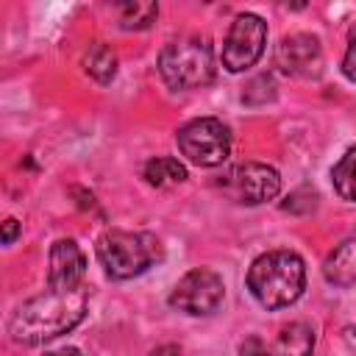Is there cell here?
<instances>
[{
    "instance_id": "52a82bcc",
    "label": "cell",
    "mask_w": 356,
    "mask_h": 356,
    "mask_svg": "<svg viewBox=\"0 0 356 356\" xmlns=\"http://www.w3.org/2000/svg\"><path fill=\"white\" fill-rule=\"evenodd\" d=\"M222 295H225L222 278L209 267H195L170 292V306L200 317V314L217 312V306L222 303Z\"/></svg>"
},
{
    "instance_id": "ffe728a7",
    "label": "cell",
    "mask_w": 356,
    "mask_h": 356,
    "mask_svg": "<svg viewBox=\"0 0 356 356\" xmlns=\"http://www.w3.org/2000/svg\"><path fill=\"white\" fill-rule=\"evenodd\" d=\"M17 234H19V222H17L14 217H8V220L3 222V245H11V242L17 239Z\"/></svg>"
},
{
    "instance_id": "2e32d148",
    "label": "cell",
    "mask_w": 356,
    "mask_h": 356,
    "mask_svg": "<svg viewBox=\"0 0 356 356\" xmlns=\"http://www.w3.org/2000/svg\"><path fill=\"white\" fill-rule=\"evenodd\" d=\"M114 11H117L120 28H125V31H142V28H147L156 19L159 6L156 3H139V0L131 3L128 0V3H117Z\"/></svg>"
},
{
    "instance_id": "8992f818",
    "label": "cell",
    "mask_w": 356,
    "mask_h": 356,
    "mask_svg": "<svg viewBox=\"0 0 356 356\" xmlns=\"http://www.w3.org/2000/svg\"><path fill=\"white\" fill-rule=\"evenodd\" d=\"M264 44H267V22L259 14H250V11L239 14L231 22L228 36L222 42V67L228 72L250 70L261 58Z\"/></svg>"
},
{
    "instance_id": "4fadbf2b",
    "label": "cell",
    "mask_w": 356,
    "mask_h": 356,
    "mask_svg": "<svg viewBox=\"0 0 356 356\" xmlns=\"http://www.w3.org/2000/svg\"><path fill=\"white\" fill-rule=\"evenodd\" d=\"M81 67L97 83H111L117 75V53L103 42H92L81 56Z\"/></svg>"
},
{
    "instance_id": "44dd1931",
    "label": "cell",
    "mask_w": 356,
    "mask_h": 356,
    "mask_svg": "<svg viewBox=\"0 0 356 356\" xmlns=\"http://www.w3.org/2000/svg\"><path fill=\"white\" fill-rule=\"evenodd\" d=\"M345 345H348V350L356 356V325H348V328H345Z\"/></svg>"
},
{
    "instance_id": "5b68a950",
    "label": "cell",
    "mask_w": 356,
    "mask_h": 356,
    "mask_svg": "<svg viewBox=\"0 0 356 356\" xmlns=\"http://www.w3.org/2000/svg\"><path fill=\"white\" fill-rule=\"evenodd\" d=\"M178 150L197 167H217L231 153V131L217 117H197L189 120L175 134Z\"/></svg>"
},
{
    "instance_id": "277c9868",
    "label": "cell",
    "mask_w": 356,
    "mask_h": 356,
    "mask_svg": "<svg viewBox=\"0 0 356 356\" xmlns=\"http://www.w3.org/2000/svg\"><path fill=\"white\" fill-rule=\"evenodd\" d=\"M159 75L161 81L175 89H200L214 81V50L209 39L200 36H184L172 39L159 53Z\"/></svg>"
},
{
    "instance_id": "ac0fdd59",
    "label": "cell",
    "mask_w": 356,
    "mask_h": 356,
    "mask_svg": "<svg viewBox=\"0 0 356 356\" xmlns=\"http://www.w3.org/2000/svg\"><path fill=\"white\" fill-rule=\"evenodd\" d=\"M342 75L356 83V25L348 33V47H345V56H342Z\"/></svg>"
},
{
    "instance_id": "6da1fadb",
    "label": "cell",
    "mask_w": 356,
    "mask_h": 356,
    "mask_svg": "<svg viewBox=\"0 0 356 356\" xmlns=\"http://www.w3.org/2000/svg\"><path fill=\"white\" fill-rule=\"evenodd\" d=\"M86 292L72 289V292H56L44 289L42 295L25 300L8 323V334L19 345H42L50 342L67 331H72L83 314H86Z\"/></svg>"
},
{
    "instance_id": "9a60e30c",
    "label": "cell",
    "mask_w": 356,
    "mask_h": 356,
    "mask_svg": "<svg viewBox=\"0 0 356 356\" xmlns=\"http://www.w3.org/2000/svg\"><path fill=\"white\" fill-rule=\"evenodd\" d=\"M331 184H334V192L342 200H356V145L348 147L342 153V159L334 164Z\"/></svg>"
},
{
    "instance_id": "8fae6325",
    "label": "cell",
    "mask_w": 356,
    "mask_h": 356,
    "mask_svg": "<svg viewBox=\"0 0 356 356\" xmlns=\"http://www.w3.org/2000/svg\"><path fill=\"white\" fill-rule=\"evenodd\" d=\"M323 275L334 286H353L356 284V231L350 236H345L328 253V259L323 264Z\"/></svg>"
},
{
    "instance_id": "d6986e66",
    "label": "cell",
    "mask_w": 356,
    "mask_h": 356,
    "mask_svg": "<svg viewBox=\"0 0 356 356\" xmlns=\"http://www.w3.org/2000/svg\"><path fill=\"white\" fill-rule=\"evenodd\" d=\"M239 356H270V345L261 339V337H248V339H242V345H239Z\"/></svg>"
},
{
    "instance_id": "30bf717a",
    "label": "cell",
    "mask_w": 356,
    "mask_h": 356,
    "mask_svg": "<svg viewBox=\"0 0 356 356\" xmlns=\"http://www.w3.org/2000/svg\"><path fill=\"white\" fill-rule=\"evenodd\" d=\"M86 273V256L78 248L75 239H56L50 248V275H47V289L56 292H72L81 289Z\"/></svg>"
},
{
    "instance_id": "7402d4cb",
    "label": "cell",
    "mask_w": 356,
    "mask_h": 356,
    "mask_svg": "<svg viewBox=\"0 0 356 356\" xmlns=\"http://www.w3.org/2000/svg\"><path fill=\"white\" fill-rule=\"evenodd\" d=\"M44 356H83L78 348H61V350H47Z\"/></svg>"
},
{
    "instance_id": "3957f363",
    "label": "cell",
    "mask_w": 356,
    "mask_h": 356,
    "mask_svg": "<svg viewBox=\"0 0 356 356\" xmlns=\"http://www.w3.org/2000/svg\"><path fill=\"white\" fill-rule=\"evenodd\" d=\"M164 259L161 239L150 231H120L111 228L97 239V261L106 275L114 281H125L142 275L153 264Z\"/></svg>"
},
{
    "instance_id": "9c48e42d",
    "label": "cell",
    "mask_w": 356,
    "mask_h": 356,
    "mask_svg": "<svg viewBox=\"0 0 356 356\" xmlns=\"http://www.w3.org/2000/svg\"><path fill=\"white\" fill-rule=\"evenodd\" d=\"M275 67L295 78H317L323 67L320 39L312 33H289L275 47Z\"/></svg>"
},
{
    "instance_id": "e0dca14e",
    "label": "cell",
    "mask_w": 356,
    "mask_h": 356,
    "mask_svg": "<svg viewBox=\"0 0 356 356\" xmlns=\"http://www.w3.org/2000/svg\"><path fill=\"white\" fill-rule=\"evenodd\" d=\"M273 97H275V81H273V75H259V78H253V81L248 83L245 95H242V100L250 103V106L267 103V100H273Z\"/></svg>"
},
{
    "instance_id": "7a4b0ae2",
    "label": "cell",
    "mask_w": 356,
    "mask_h": 356,
    "mask_svg": "<svg viewBox=\"0 0 356 356\" xmlns=\"http://www.w3.org/2000/svg\"><path fill=\"white\" fill-rule=\"evenodd\" d=\"M306 264L295 250H267L248 270V289L264 309H284L303 295Z\"/></svg>"
},
{
    "instance_id": "7c38bea8",
    "label": "cell",
    "mask_w": 356,
    "mask_h": 356,
    "mask_svg": "<svg viewBox=\"0 0 356 356\" xmlns=\"http://www.w3.org/2000/svg\"><path fill=\"white\" fill-rule=\"evenodd\" d=\"M314 353V328L303 320L289 323L278 331L270 345V356H312Z\"/></svg>"
},
{
    "instance_id": "5bb4252c",
    "label": "cell",
    "mask_w": 356,
    "mask_h": 356,
    "mask_svg": "<svg viewBox=\"0 0 356 356\" xmlns=\"http://www.w3.org/2000/svg\"><path fill=\"white\" fill-rule=\"evenodd\" d=\"M145 181L150 186H170L186 181V167L172 156H156L145 164Z\"/></svg>"
},
{
    "instance_id": "ba28073f",
    "label": "cell",
    "mask_w": 356,
    "mask_h": 356,
    "mask_svg": "<svg viewBox=\"0 0 356 356\" xmlns=\"http://www.w3.org/2000/svg\"><path fill=\"white\" fill-rule=\"evenodd\" d=\"M225 192L245 203V206H259L264 200H273L278 192H281V175L275 167L270 164H261V161H248V164H239L234 167L225 181H222Z\"/></svg>"
}]
</instances>
